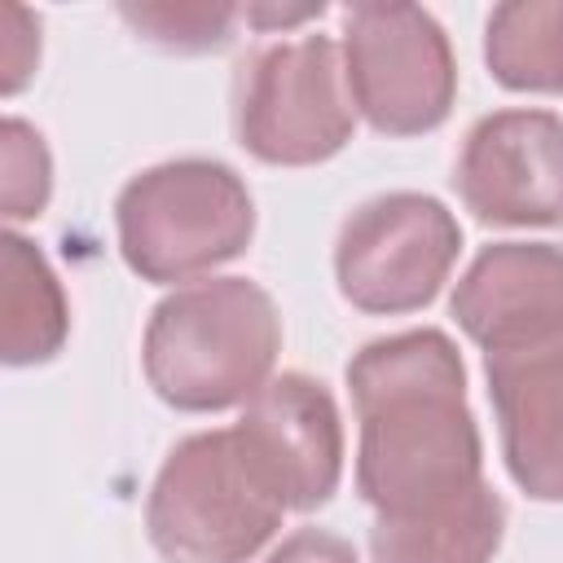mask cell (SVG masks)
Listing matches in <instances>:
<instances>
[{
	"label": "cell",
	"mask_w": 563,
	"mask_h": 563,
	"mask_svg": "<svg viewBox=\"0 0 563 563\" xmlns=\"http://www.w3.org/2000/svg\"><path fill=\"white\" fill-rule=\"evenodd\" d=\"M347 391L361 422L356 493L374 519H422L488 484L466 365L444 330L365 343L347 361Z\"/></svg>",
	"instance_id": "cell-1"
},
{
	"label": "cell",
	"mask_w": 563,
	"mask_h": 563,
	"mask_svg": "<svg viewBox=\"0 0 563 563\" xmlns=\"http://www.w3.org/2000/svg\"><path fill=\"white\" fill-rule=\"evenodd\" d=\"M277 352V303L251 277L176 286L154 303L141 339L145 383L180 413H220L246 405L273 378Z\"/></svg>",
	"instance_id": "cell-2"
},
{
	"label": "cell",
	"mask_w": 563,
	"mask_h": 563,
	"mask_svg": "<svg viewBox=\"0 0 563 563\" xmlns=\"http://www.w3.org/2000/svg\"><path fill=\"white\" fill-rule=\"evenodd\" d=\"M286 497L238 427L194 431L163 457L145 537L163 563H246L282 528Z\"/></svg>",
	"instance_id": "cell-3"
},
{
	"label": "cell",
	"mask_w": 563,
	"mask_h": 563,
	"mask_svg": "<svg viewBox=\"0 0 563 563\" xmlns=\"http://www.w3.org/2000/svg\"><path fill=\"white\" fill-rule=\"evenodd\" d=\"M123 264L154 286L194 282L238 260L255 238L246 180L220 158H167L136 172L114 198Z\"/></svg>",
	"instance_id": "cell-4"
},
{
	"label": "cell",
	"mask_w": 563,
	"mask_h": 563,
	"mask_svg": "<svg viewBox=\"0 0 563 563\" xmlns=\"http://www.w3.org/2000/svg\"><path fill=\"white\" fill-rule=\"evenodd\" d=\"M356 128L343 53L330 35L260 44L233 79V136L268 167L334 158Z\"/></svg>",
	"instance_id": "cell-5"
},
{
	"label": "cell",
	"mask_w": 563,
	"mask_h": 563,
	"mask_svg": "<svg viewBox=\"0 0 563 563\" xmlns=\"http://www.w3.org/2000/svg\"><path fill=\"white\" fill-rule=\"evenodd\" d=\"M343 22V79L352 110L383 136L435 132L457 101V62L422 4L356 0Z\"/></svg>",
	"instance_id": "cell-6"
},
{
	"label": "cell",
	"mask_w": 563,
	"mask_h": 563,
	"mask_svg": "<svg viewBox=\"0 0 563 563\" xmlns=\"http://www.w3.org/2000/svg\"><path fill=\"white\" fill-rule=\"evenodd\" d=\"M462 251L457 216L418 189L361 202L334 238L339 295L369 317H405L427 308L449 282Z\"/></svg>",
	"instance_id": "cell-7"
},
{
	"label": "cell",
	"mask_w": 563,
	"mask_h": 563,
	"mask_svg": "<svg viewBox=\"0 0 563 563\" xmlns=\"http://www.w3.org/2000/svg\"><path fill=\"white\" fill-rule=\"evenodd\" d=\"M453 189L479 224H563V119L528 106L475 119L453 163Z\"/></svg>",
	"instance_id": "cell-8"
},
{
	"label": "cell",
	"mask_w": 563,
	"mask_h": 563,
	"mask_svg": "<svg viewBox=\"0 0 563 563\" xmlns=\"http://www.w3.org/2000/svg\"><path fill=\"white\" fill-rule=\"evenodd\" d=\"M290 510H317L343 479V422L330 387L312 374H273L233 422Z\"/></svg>",
	"instance_id": "cell-9"
},
{
	"label": "cell",
	"mask_w": 563,
	"mask_h": 563,
	"mask_svg": "<svg viewBox=\"0 0 563 563\" xmlns=\"http://www.w3.org/2000/svg\"><path fill=\"white\" fill-rule=\"evenodd\" d=\"M449 312L462 334L497 352H528L563 334V246L493 242L457 277Z\"/></svg>",
	"instance_id": "cell-10"
},
{
	"label": "cell",
	"mask_w": 563,
	"mask_h": 563,
	"mask_svg": "<svg viewBox=\"0 0 563 563\" xmlns=\"http://www.w3.org/2000/svg\"><path fill=\"white\" fill-rule=\"evenodd\" d=\"M484 374L510 479L532 501H563V334L484 356Z\"/></svg>",
	"instance_id": "cell-11"
},
{
	"label": "cell",
	"mask_w": 563,
	"mask_h": 563,
	"mask_svg": "<svg viewBox=\"0 0 563 563\" xmlns=\"http://www.w3.org/2000/svg\"><path fill=\"white\" fill-rule=\"evenodd\" d=\"M70 339V303L48 255L4 229L0 238V356L4 365H44Z\"/></svg>",
	"instance_id": "cell-12"
},
{
	"label": "cell",
	"mask_w": 563,
	"mask_h": 563,
	"mask_svg": "<svg viewBox=\"0 0 563 563\" xmlns=\"http://www.w3.org/2000/svg\"><path fill=\"white\" fill-rule=\"evenodd\" d=\"M506 537V501L484 484L466 501L422 519H374V563H493Z\"/></svg>",
	"instance_id": "cell-13"
},
{
	"label": "cell",
	"mask_w": 563,
	"mask_h": 563,
	"mask_svg": "<svg viewBox=\"0 0 563 563\" xmlns=\"http://www.w3.org/2000/svg\"><path fill=\"white\" fill-rule=\"evenodd\" d=\"M484 62L510 92H563V0H510L484 22Z\"/></svg>",
	"instance_id": "cell-14"
},
{
	"label": "cell",
	"mask_w": 563,
	"mask_h": 563,
	"mask_svg": "<svg viewBox=\"0 0 563 563\" xmlns=\"http://www.w3.org/2000/svg\"><path fill=\"white\" fill-rule=\"evenodd\" d=\"M119 18L136 31V40L167 53H211L233 40L242 22L238 4H119Z\"/></svg>",
	"instance_id": "cell-15"
},
{
	"label": "cell",
	"mask_w": 563,
	"mask_h": 563,
	"mask_svg": "<svg viewBox=\"0 0 563 563\" xmlns=\"http://www.w3.org/2000/svg\"><path fill=\"white\" fill-rule=\"evenodd\" d=\"M53 198V158L26 119H4L0 123V211L9 224L44 216Z\"/></svg>",
	"instance_id": "cell-16"
},
{
	"label": "cell",
	"mask_w": 563,
	"mask_h": 563,
	"mask_svg": "<svg viewBox=\"0 0 563 563\" xmlns=\"http://www.w3.org/2000/svg\"><path fill=\"white\" fill-rule=\"evenodd\" d=\"M40 66V18L22 4H0V92L18 97Z\"/></svg>",
	"instance_id": "cell-17"
},
{
	"label": "cell",
	"mask_w": 563,
	"mask_h": 563,
	"mask_svg": "<svg viewBox=\"0 0 563 563\" xmlns=\"http://www.w3.org/2000/svg\"><path fill=\"white\" fill-rule=\"evenodd\" d=\"M264 563H361V559L343 537H334L325 528H299Z\"/></svg>",
	"instance_id": "cell-18"
},
{
	"label": "cell",
	"mask_w": 563,
	"mask_h": 563,
	"mask_svg": "<svg viewBox=\"0 0 563 563\" xmlns=\"http://www.w3.org/2000/svg\"><path fill=\"white\" fill-rule=\"evenodd\" d=\"M321 13H325V4H303V9H264V4H251V9H242V18L251 26H260V31H268V26H299V22H312Z\"/></svg>",
	"instance_id": "cell-19"
}]
</instances>
